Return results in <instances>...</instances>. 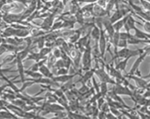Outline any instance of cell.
I'll list each match as a JSON object with an SVG mask.
<instances>
[{
    "mask_svg": "<svg viewBox=\"0 0 150 119\" xmlns=\"http://www.w3.org/2000/svg\"><path fill=\"white\" fill-rule=\"evenodd\" d=\"M125 78H129V79H132L135 81V84H136V87L138 88H141V89H145L146 87V85L147 84V81L143 79V78H140V77H138L136 75H129V74H126L125 75Z\"/></svg>",
    "mask_w": 150,
    "mask_h": 119,
    "instance_id": "9c48e42d",
    "label": "cell"
},
{
    "mask_svg": "<svg viewBox=\"0 0 150 119\" xmlns=\"http://www.w3.org/2000/svg\"><path fill=\"white\" fill-rule=\"evenodd\" d=\"M106 118H107V119H118V117H117L116 115H114L111 114L110 112L106 113Z\"/></svg>",
    "mask_w": 150,
    "mask_h": 119,
    "instance_id": "74e56055",
    "label": "cell"
},
{
    "mask_svg": "<svg viewBox=\"0 0 150 119\" xmlns=\"http://www.w3.org/2000/svg\"><path fill=\"white\" fill-rule=\"evenodd\" d=\"M142 7L146 11V12H150V2L147 1V0H139Z\"/></svg>",
    "mask_w": 150,
    "mask_h": 119,
    "instance_id": "f1b7e54d",
    "label": "cell"
},
{
    "mask_svg": "<svg viewBox=\"0 0 150 119\" xmlns=\"http://www.w3.org/2000/svg\"><path fill=\"white\" fill-rule=\"evenodd\" d=\"M127 119H128V118H127Z\"/></svg>",
    "mask_w": 150,
    "mask_h": 119,
    "instance_id": "ee69618b",
    "label": "cell"
},
{
    "mask_svg": "<svg viewBox=\"0 0 150 119\" xmlns=\"http://www.w3.org/2000/svg\"><path fill=\"white\" fill-rule=\"evenodd\" d=\"M14 31H15V29L12 26H10V27L7 26L5 29H3L1 32H0V35L4 38L13 37V36H14Z\"/></svg>",
    "mask_w": 150,
    "mask_h": 119,
    "instance_id": "4fadbf2b",
    "label": "cell"
},
{
    "mask_svg": "<svg viewBox=\"0 0 150 119\" xmlns=\"http://www.w3.org/2000/svg\"><path fill=\"white\" fill-rule=\"evenodd\" d=\"M107 96H109V97H110V98H111L112 100H114V101H116L119 102L120 104H122V105H123V107H124L125 108H126V109H131V108H130L129 106H127V104H126V103L122 100V98L120 97V95H118V94H115L113 91H111V92H108Z\"/></svg>",
    "mask_w": 150,
    "mask_h": 119,
    "instance_id": "7c38bea8",
    "label": "cell"
},
{
    "mask_svg": "<svg viewBox=\"0 0 150 119\" xmlns=\"http://www.w3.org/2000/svg\"><path fill=\"white\" fill-rule=\"evenodd\" d=\"M130 36H131V34L130 33H127V32H119V39L127 40Z\"/></svg>",
    "mask_w": 150,
    "mask_h": 119,
    "instance_id": "4dcf8cb0",
    "label": "cell"
},
{
    "mask_svg": "<svg viewBox=\"0 0 150 119\" xmlns=\"http://www.w3.org/2000/svg\"><path fill=\"white\" fill-rule=\"evenodd\" d=\"M51 51H52V48L45 47V46H44L42 49H41L39 50V54L41 55V56H42V58H45V57H47V56H48L49 54L51 53Z\"/></svg>",
    "mask_w": 150,
    "mask_h": 119,
    "instance_id": "603a6c76",
    "label": "cell"
},
{
    "mask_svg": "<svg viewBox=\"0 0 150 119\" xmlns=\"http://www.w3.org/2000/svg\"><path fill=\"white\" fill-rule=\"evenodd\" d=\"M49 119H62V118H60L59 116L56 115V116H53V117H51V118H49Z\"/></svg>",
    "mask_w": 150,
    "mask_h": 119,
    "instance_id": "60d3db41",
    "label": "cell"
},
{
    "mask_svg": "<svg viewBox=\"0 0 150 119\" xmlns=\"http://www.w3.org/2000/svg\"><path fill=\"white\" fill-rule=\"evenodd\" d=\"M11 1L12 2H19V3H21V4L24 5V6H27L28 4H29L30 0H11Z\"/></svg>",
    "mask_w": 150,
    "mask_h": 119,
    "instance_id": "d590c367",
    "label": "cell"
},
{
    "mask_svg": "<svg viewBox=\"0 0 150 119\" xmlns=\"http://www.w3.org/2000/svg\"><path fill=\"white\" fill-rule=\"evenodd\" d=\"M108 84L104 82H101V85H99V92L101 93L103 97H105L108 94Z\"/></svg>",
    "mask_w": 150,
    "mask_h": 119,
    "instance_id": "7402d4cb",
    "label": "cell"
},
{
    "mask_svg": "<svg viewBox=\"0 0 150 119\" xmlns=\"http://www.w3.org/2000/svg\"><path fill=\"white\" fill-rule=\"evenodd\" d=\"M69 73V70L65 67H63V68H60V69H57V73H56V76H61V75H65V74H68Z\"/></svg>",
    "mask_w": 150,
    "mask_h": 119,
    "instance_id": "83f0119b",
    "label": "cell"
},
{
    "mask_svg": "<svg viewBox=\"0 0 150 119\" xmlns=\"http://www.w3.org/2000/svg\"><path fill=\"white\" fill-rule=\"evenodd\" d=\"M39 67H40L39 64L35 62V64H34V65L31 66V68L28 69V70H30V71H32V72H38V71H39Z\"/></svg>",
    "mask_w": 150,
    "mask_h": 119,
    "instance_id": "e575fe53",
    "label": "cell"
},
{
    "mask_svg": "<svg viewBox=\"0 0 150 119\" xmlns=\"http://www.w3.org/2000/svg\"><path fill=\"white\" fill-rule=\"evenodd\" d=\"M55 16L53 13H51L50 15L49 14L47 17H45L43 19V21L42 22V24L40 25V28L44 31V32H50L51 29V27L54 23V20H55Z\"/></svg>",
    "mask_w": 150,
    "mask_h": 119,
    "instance_id": "8992f818",
    "label": "cell"
},
{
    "mask_svg": "<svg viewBox=\"0 0 150 119\" xmlns=\"http://www.w3.org/2000/svg\"><path fill=\"white\" fill-rule=\"evenodd\" d=\"M144 78H150V72H149V74H148L147 76H145Z\"/></svg>",
    "mask_w": 150,
    "mask_h": 119,
    "instance_id": "b9f144b4",
    "label": "cell"
},
{
    "mask_svg": "<svg viewBox=\"0 0 150 119\" xmlns=\"http://www.w3.org/2000/svg\"><path fill=\"white\" fill-rule=\"evenodd\" d=\"M62 24H63V20L54 21V23H53L50 32H51V31H57V30L61 29L62 28Z\"/></svg>",
    "mask_w": 150,
    "mask_h": 119,
    "instance_id": "484cf974",
    "label": "cell"
},
{
    "mask_svg": "<svg viewBox=\"0 0 150 119\" xmlns=\"http://www.w3.org/2000/svg\"><path fill=\"white\" fill-rule=\"evenodd\" d=\"M44 99H46V101L49 102V103H56V102H57V99H58V98L55 95L54 93L51 94L50 92H49V93L46 94V96H45Z\"/></svg>",
    "mask_w": 150,
    "mask_h": 119,
    "instance_id": "44dd1931",
    "label": "cell"
},
{
    "mask_svg": "<svg viewBox=\"0 0 150 119\" xmlns=\"http://www.w3.org/2000/svg\"><path fill=\"white\" fill-rule=\"evenodd\" d=\"M107 38L108 36L105 34V31L102 28L101 29V35H100V38L98 40V49L100 51V55L101 57H103L107 49Z\"/></svg>",
    "mask_w": 150,
    "mask_h": 119,
    "instance_id": "277c9868",
    "label": "cell"
},
{
    "mask_svg": "<svg viewBox=\"0 0 150 119\" xmlns=\"http://www.w3.org/2000/svg\"><path fill=\"white\" fill-rule=\"evenodd\" d=\"M53 67H55L56 69H60V68L64 67V62L63 59H62V58H58V59H57L56 62H55V64H54V66H53Z\"/></svg>",
    "mask_w": 150,
    "mask_h": 119,
    "instance_id": "4316f807",
    "label": "cell"
},
{
    "mask_svg": "<svg viewBox=\"0 0 150 119\" xmlns=\"http://www.w3.org/2000/svg\"><path fill=\"white\" fill-rule=\"evenodd\" d=\"M79 75V73H73V74H65V75H61V76H53L51 78V80H53L54 81L57 82V83H66L70 80H72V79L76 76Z\"/></svg>",
    "mask_w": 150,
    "mask_h": 119,
    "instance_id": "30bf717a",
    "label": "cell"
},
{
    "mask_svg": "<svg viewBox=\"0 0 150 119\" xmlns=\"http://www.w3.org/2000/svg\"><path fill=\"white\" fill-rule=\"evenodd\" d=\"M133 30L135 32V34H134V36L135 37H137L139 39H141V40H148L147 37H146V32H143V31L138 29L137 27H135Z\"/></svg>",
    "mask_w": 150,
    "mask_h": 119,
    "instance_id": "ffe728a7",
    "label": "cell"
},
{
    "mask_svg": "<svg viewBox=\"0 0 150 119\" xmlns=\"http://www.w3.org/2000/svg\"><path fill=\"white\" fill-rule=\"evenodd\" d=\"M128 46V43H127V40H123V39H119L118 41V43H117V48H127Z\"/></svg>",
    "mask_w": 150,
    "mask_h": 119,
    "instance_id": "f546056e",
    "label": "cell"
},
{
    "mask_svg": "<svg viewBox=\"0 0 150 119\" xmlns=\"http://www.w3.org/2000/svg\"><path fill=\"white\" fill-rule=\"evenodd\" d=\"M146 55H147V53L146 52H145V51H143L141 54H139L138 56V58L136 59V61L134 62V64H133V65H132V67L131 68V71L129 72V75H134V73H135V72L136 71H138L139 70V65L143 62V60L145 59V57L146 56Z\"/></svg>",
    "mask_w": 150,
    "mask_h": 119,
    "instance_id": "ba28073f",
    "label": "cell"
},
{
    "mask_svg": "<svg viewBox=\"0 0 150 119\" xmlns=\"http://www.w3.org/2000/svg\"><path fill=\"white\" fill-rule=\"evenodd\" d=\"M143 28L146 34H150V21H145L143 24Z\"/></svg>",
    "mask_w": 150,
    "mask_h": 119,
    "instance_id": "d6a6232c",
    "label": "cell"
},
{
    "mask_svg": "<svg viewBox=\"0 0 150 119\" xmlns=\"http://www.w3.org/2000/svg\"><path fill=\"white\" fill-rule=\"evenodd\" d=\"M42 59H44V58H42L41 56V55L39 54V52H31V53L28 54V57L25 59V60H33V61H35V62L37 63V62L41 61Z\"/></svg>",
    "mask_w": 150,
    "mask_h": 119,
    "instance_id": "ac0fdd59",
    "label": "cell"
},
{
    "mask_svg": "<svg viewBox=\"0 0 150 119\" xmlns=\"http://www.w3.org/2000/svg\"><path fill=\"white\" fill-rule=\"evenodd\" d=\"M127 43L132 45H137L139 43H150V40H141L131 35V36L127 39Z\"/></svg>",
    "mask_w": 150,
    "mask_h": 119,
    "instance_id": "9a60e30c",
    "label": "cell"
},
{
    "mask_svg": "<svg viewBox=\"0 0 150 119\" xmlns=\"http://www.w3.org/2000/svg\"><path fill=\"white\" fill-rule=\"evenodd\" d=\"M6 52H7V51H6V48L5 46V43H1L0 44V56L3 55Z\"/></svg>",
    "mask_w": 150,
    "mask_h": 119,
    "instance_id": "8d00e7d4",
    "label": "cell"
},
{
    "mask_svg": "<svg viewBox=\"0 0 150 119\" xmlns=\"http://www.w3.org/2000/svg\"><path fill=\"white\" fill-rule=\"evenodd\" d=\"M129 59H130V58H124L122 61L118 62V63L116 65L115 68H116L117 70L120 71V72L125 71V68H126V65H127V63H128V61H129Z\"/></svg>",
    "mask_w": 150,
    "mask_h": 119,
    "instance_id": "d6986e66",
    "label": "cell"
},
{
    "mask_svg": "<svg viewBox=\"0 0 150 119\" xmlns=\"http://www.w3.org/2000/svg\"><path fill=\"white\" fill-rule=\"evenodd\" d=\"M0 14H1V11H0Z\"/></svg>",
    "mask_w": 150,
    "mask_h": 119,
    "instance_id": "7bdbcfd3",
    "label": "cell"
},
{
    "mask_svg": "<svg viewBox=\"0 0 150 119\" xmlns=\"http://www.w3.org/2000/svg\"><path fill=\"white\" fill-rule=\"evenodd\" d=\"M143 49H129L128 48H123L120 50H117V53L113 56L112 61H114L116 58H131L132 56H138L139 54L143 52Z\"/></svg>",
    "mask_w": 150,
    "mask_h": 119,
    "instance_id": "6da1fadb",
    "label": "cell"
},
{
    "mask_svg": "<svg viewBox=\"0 0 150 119\" xmlns=\"http://www.w3.org/2000/svg\"><path fill=\"white\" fill-rule=\"evenodd\" d=\"M100 110L103 111V112H104V113L110 112V106H109V104H108L107 102H104V103L103 104V106L101 107Z\"/></svg>",
    "mask_w": 150,
    "mask_h": 119,
    "instance_id": "1f68e13d",
    "label": "cell"
},
{
    "mask_svg": "<svg viewBox=\"0 0 150 119\" xmlns=\"http://www.w3.org/2000/svg\"><path fill=\"white\" fill-rule=\"evenodd\" d=\"M100 35H101V29L95 25L90 31V37L95 41V42H98Z\"/></svg>",
    "mask_w": 150,
    "mask_h": 119,
    "instance_id": "2e32d148",
    "label": "cell"
},
{
    "mask_svg": "<svg viewBox=\"0 0 150 119\" xmlns=\"http://www.w3.org/2000/svg\"><path fill=\"white\" fill-rule=\"evenodd\" d=\"M39 72H40V73L43 76V77H45V78H50V79H51L54 75L52 74V73H51V70L47 66V65H41L40 67H39Z\"/></svg>",
    "mask_w": 150,
    "mask_h": 119,
    "instance_id": "5bb4252c",
    "label": "cell"
},
{
    "mask_svg": "<svg viewBox=\"0 0 150 119\" xmlns=\"http://www.w3.org/2000/svg\"><path fill=\"white\" fill-rule=\"evenodd\" d=\"M95 74L99 78V80H101V82H104L107 84H112L115 85L116 81L113 80L110 76L109 75V73L104 70V68H97L95 69Z\"/></svg>",
    "mask_w": 150,
    "mask_h": 119,
    "instance_id": "3957f363",
    "label": "cell"
},
{
    "mask_svg": "<svg viewBox=\"0 0 150 119\" xmlns=\"http://www.w3.org/2000/svg\"><path fill=\"white\" fill-rule=\"evenodd\" d=\"M107 3H108V0H97L96 4V5H98V6H101V7L105 8V6H106Z\"/></svg>",
    "mask_w": 150,
    "mask_h": 119,
    "instance_id": "836d02e7",
    "label": "cell"
},
{
    "mask_svg": "<svg viewBox=\"0 0 150 119\" xmlns=\"http://www.w3.org/2000/svg\"><path fill=\"white\" fill-rule=\"evenodd\" d=\"M94 74H95V69H89L88 71H85V73L81 77V80L82 84H86L90 79H92Z\"/></svg>",
    "mask_w": 150,
    "mask_h": 119,
    "instance_id": "e0dca14e",
    "label": "cell"
},
{
    "mask_svg": "<svg viewBox=\"0 0 150 119\" xmlns=\"http://www.w3.org/2000/svg\"><path fill=\"white\" fill-rule=\"evenodd\" d=\"M120 111H121V113H122L123 115H125L128 119H140V117H139V115H136L134 112L129 113V112H127L126 110H125V108H121Z\"/></svg>",
    "mask_w": 150,
    "mask_h": 119,
    "instance_id": "cb8c5ba5",
    "label": "cell"
},
{
    "mask_svg": "<svg viewBox=\"0 0 150 119\" xmlns=\"http://www.w3.org/2000/svg\"><path fill=\"white\" fill-rule=\"evenodd\" d=\"M106 15H107V13L105 11V8L101 7V6H99L98 5H96L95 3L93 12H92V16H94V17H104Z\"/></svg>",
    "mask_w": 150,
    "mask_h": 119,
    "instance_id": "8fae6325",
    "label": "cell"
},
{
    "mask_svg": "<svg viewBox=\"0 0 150 119\" xmlns=\"http://www.w3.org/2000/svg\"><path fill=\"white\" fill-rule=\"evenodd\" d=\"M1 19L6 24H13V23H20L22 21V13H6L3 15L1 14Z\"/></svg>",
    "mask_w": 150,
    "mask_h": 119,
    "instance_id": "7a4b0ae2",
    "label": "cell"
},
{
    "mask_svg": "<svg viewBox=\"0 0 150 119\" xmlns=\"http://www.w3.org/2000/svg\"><path fill=\"white\" fill-rule=\"evenodd\" d=\"M15 63H16V66H17V71L19 73V76L21 78V80L17 81V82H22L24 83L26 81L25 79V70H24V66H23V60L19 57V56H15Z\"/></svg>",
    "mask_w": 150,
    "mask_h": 119,
    "instance_id": "52a82bcc",
    "label": "cell"
},
{
    "mask_svg": "<svg viewBox=\"0 0 150 119\" xmlns=\"http://www.w3.org/2000/svg\"><path fill=\"white\" fill-rule=\"evenodd\" d=\"M112 91L118 94V95H126V96H132V91L125 86L121 84H115L112 87Z\"/></svg>",
    "mask_w": 150,
    "mask_h": 119,
    "instance_id": "5b68a950",
    "label": "cell"
},
{
    "mask_svg": "<svg viewBox=\"0 0 150 119\" xmlns=\"http://www.w3.org/2000/svg\"><path fill=\"white\" fill-rule=\"evenodd\" d=\"M51 54L57 58H61V56H62V49L58 47H54L52 48V51H51Z\"/></svg>",
    "mask_w": 150,
    "mask_h": 119,
    "instance_id": "d4e9b609",
    "label": "cell"
},
{
    "mask_svg": "<svg viewBox=\"0 0 150 119\" xmlns=\"http://www.w3.org/2000/svg\"><path fill=\"white\" fill-rule=\"evenodd\" d=\"M145 89H150V82H148V83L146 85V87H145Z\"/></svg>",
    "mask_w": 150,
    "mask_h": 119,
    "instance_id": "ab89813d",
    "label": "cell"
},
{
    "mask_svg": "<svg viewBox=\"0 0 150 119\" xmlns=\"http://www.w3.org/2000/svg\"><path fill=\"white\" fill-rule=\"evenodd\" d=\"M97 117H98V119H107L106 118V113H104V112H103L101 110L99 111V114H98Z\"/></svg>",
    "mask_w": 150,
    "mask_h": 119,
    "instance_id": "f35d334b",
    "label": "cell"
}]
</instances>
